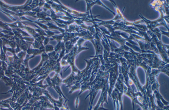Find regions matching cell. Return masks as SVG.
<instances>
[{
    "instance_id": "7a4b0ae2",
    "label": "cell",
    "mask_w": 169,
    "mask_h": 110,
    "mask_svg": "<svg viewBox=\"0 0 169 110\" xmlns=\"http://www.w3.org/2000/svg\"><path fill=\"white\" fill-rule=\"evenodd\" d=\"M118 78V71L117 69H115L111 71L110 76L109 77V88L108 90V94L109 95V98L110 97L112 91L115 88V85Z\"/></svg>"
},
{
    "instance_id": "6da1fadb",
    "label": "cell",
    "mask_w": 169,
    "mask_h": 110,
    "mask_svg": "<svg viewBox=\"0 0 169 110\" xmlns=\"http://www.w3.org/2000/svg\"><path fill=\"white\" fill-rule=\"evenodd\" d=\"M109 88V84H107L102 90L100 98L96 106L94 108L93 110H108V109L104 108L103 105L105 103L108 104L107 95Z\"/></svg>"
},
{
    "instance_id": "3957f363",
    "label": "cell",
    "mask_w": 169,
    "mask_h": 110,
    "mask_svg": "<svg viewBox=\"0 0 169 110\" xmlns=\"http://www.w3.org/2000/svg\"><path fill=\"white\" fill-rule=\"evenodd\" d=\"M79 103V100L78 98V97L76 100V108H77L78 106V104Z\"/></svg>"
},
{
    "instance_id": "277c9868",
    "label": "cell",
    "mask_w": 169,
    "mask_h": 110,
    "mask_svg": "<svg viewBox=\"0 0 169 110\" xmlns=\"http://www.w3.org/2000/svg\"><path fill=\"white\" fill-rule=\"evenodd\" d=\"M137 110H141V108H138Z\"/></svg>"
}]
</instances>
